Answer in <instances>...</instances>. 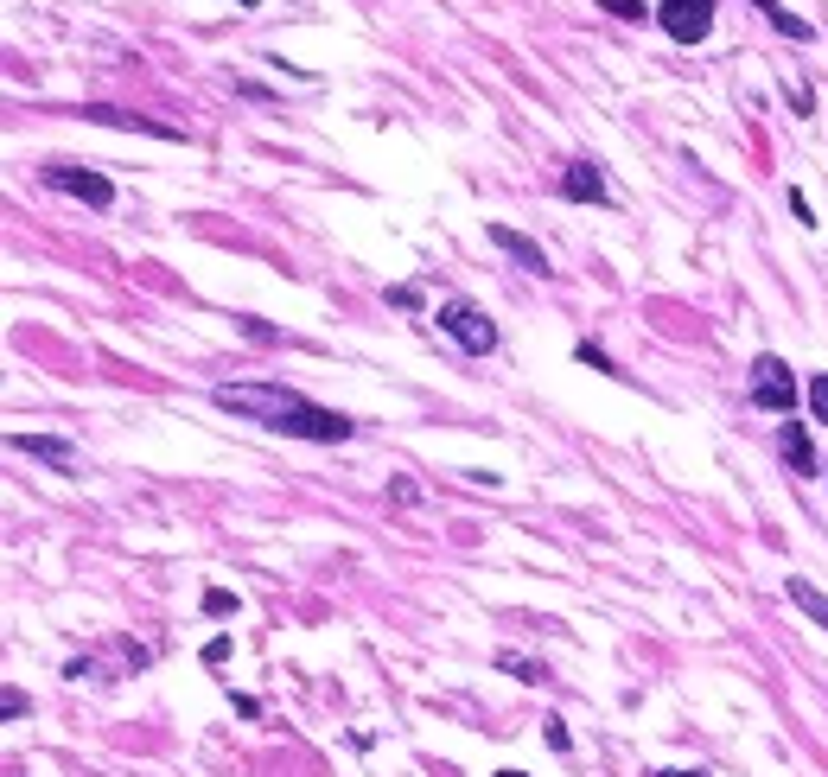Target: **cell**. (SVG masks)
<instances>
[{
    "instance_id": "6da1fadb",
    "label": "cell",
    "mask_w": 828,
    "mask_h": 777,
    "mask_svg": "<svg viewBox=\"0 0 828 777\" xmlns=\"http://www.w3.org/2000/svg\"><path fill=\"white\" fill-rule=\"evenodd\" d=\"M211 402H217L223 414H236V421H255V427H268V434L313 440V446H338V440L357 434L351 414L306 402V395L287 389V383H217Z\"/></svg>"
},
{
    "instance_id": "7a4b0ae2",
    "label": "cell",
    "mask_w": 828,
    "mask_h": 777,
    "mask_svg": "<svg viewBox=\"0 0 828 777\" xmlns=\"http://www.w3.org/2000/svg\"><path fill=\"white\" fill-rule=\"evenodd\" d=\"M434 325L459 344L465 357H491V351H497V325H491V313H485L478 300H465V293H453V300L434 306Z\"/></svg>"
},
{
    "instance_id": "3957f363",
    "label": "cell",
    "mask_w": 828,
    "mask_h": 777,
    "mask_svg": "<svg viewBox=\"0 0 828 777\" xmlns=\"http://www.w3.org/2000/svg\"><path fill=\"white\" fill-rule=\"evenodd\" d=\"M746 402L765 408V414H797V370L778 351H758L752 370H746Z\"/></svg>"
},
{
    "instance_id": "277c9868",
    "label": "cell",
    "mask_w": 828,
    "mask_h": 777,
    "mask_svg": "<svg viewBox=\"0 0 828 777\" xmlns=\"http://www.w3.org/2000/svg\"><path fill=\"white\" fill-rule=\"evenodd\" d=\"M39 179L51 185V192H64V198L90 204V211H109V204H115V185L102 179V172H90V166H71V160H51V166H39Z\"/></svg>"
},
{
    "instance_id": "5b68a950",
    "label": "cell",
    "mask_w": 828,
    "mask_h": 777,
    "mask_svg": "<svg viewBox=\"0 0 828 777\" xmlns=\"http://www.w3.org/2000/svg\"><path fill=\"white\" fill-rule=\"evenodd\" d=\"M714 13H720V0H657V26L676 45H701L714 32Z\"/></svg>"
},
{
    "instance_id": "8992f818",
    "label": "cell",
    "mask_w": 828,
    "mask_h": 777,
    "mask_svg": "<svg viewBox=\"0 0 828 777\" xmlns=\"http://www.w3.org/2000/svg\"><path fill=\"white\" fill-rule=\"evenodd\" d=\"M7 446H13V453H26V459H39V465H51L58 478H77L83 472V453L64 434H7Z\"/></svg>"
},
{
    "instance_id": "52a82bcc",
    "label": "cell",
    "mask_w": 828,
    "mask_h": 777,
    "mask_svg": "<svg viewBox=\"0 0 828 777\" xmlns=\"http://www.w3.org/2000/svg\"><path fill=\"white\" fill-rule=\"evenodd\" d=\"M83 122H102V128H134V134H153V141H185V128L172 122H153V115H134V109H109V102H90V109H77Z\"/></svg>"
},
{
    "instance_id": "ba28073f",
    "label": "cell",
    "mask_w": 828,
    "mask_h": 777,
    "mask_svg": "<svg viewBox=\"0 0 828 777\" xmlns=\"http://www.w3.org/2000/svg\"><path fill=\"white\" fill-rule=\"evenodd\" d=\"M491 249H504L510 262L523 268V274H542V281L555 274V262H548V249H542V243H529L523 230H510V223H491Z\"/></svg>"
},
{
    "instance_id": "9c48e42d",
    "label": "cell",
    "mask_w": 828,
    "mask_h": 777,
    "mask_svg": "<svg viewBox=\"0 0 828 777\" xmlns=\"http://www.w3.org/2000/svg\"><path fill=\"white\" fill-rule=\"evenodd\" d=\"M561 198H567V204H612L606 172H599L593 160H567V166H561Z\"/></svg>"
},
{
    "instance_id": "30bf717a",
    "label": "cell",
    "mask_w": 828,
    "mask_h": 777,
    "mask_svg": "<svg viewBox=\"0 0 828 777\" xmlns=\"http://www.w3.org/2000/svg\"><path fill=\"white\" fill-rule=\"evenodd\" d=\"M778 459H784L797 478H816V472H822V465H816V446H809V427H803V421H784V427H778Z\"/></svg>"
},
{
    "instance_id": "8fae6325",
    "label": "cell",
    "mask_w": 828,
    "mask_h": 777,
    "mask_svg": "<svg viewBox=\"0 0 828 777\" xmlns=\"http://www.w3.org/2000/svg\"><path fill=\"white\" fill-rule=\"evenodd\" d=\"M752 7L765 13V20H771V32H784V39H797V45H809V39H816V26H809L803 13H790L784 0H752Z\"/></svg>"
},
{
    "instance_id": "7c38bea8",
    "label": "cell",
    "mask_w": 828,
    "mask_h": 777,
    "mask_svg": "<svg viewBox=\"0 0 828 777\" xmlns=\"http://www.w3.org/2000/svg\"><path fill=\"white\" fill-rule=\"evenodd\" d=\"M784 593H790V606H797V612H809V618H816V625L828 631V593H822V586H809V580H797V574H790V580H784Z\"/></svg>"
},
{
    "instance_id": "4fadbf2b",
    "label": "cell",
    "mask_w": 828,
    "mask_h": 777,
    "mask_svg": "<svg viewBox=\"0 0 828 777\" xmlns=\"http://www.w3.org/2000/svg\"><path fill=\"white\" fill-rule=\"evenodd\" d=\"M574 357H580V364H586V370H599V376H612V383H625V376H631V370H618V364H612V357H606V351H599V344H593V338H580V344H574Z\"/></svg>"
},
{
    "instance_id": "5bb4252c",
    "label": "cell",
    "mask_w": 828,
    "mask_h": 777,
    "mask_svg": "<svg viewBox=\"0 0 828 777\" xmlns=\"http://www.w3.org/2000/svg\"><path fill=\"white\" fill-rule=\"evenodd\" d=\"M803 402H809V414H816V427H828V370H816L803 383Z\"/></svg>"
},
{
    "instance_id": "9a60e30c",
    "label": "cell",
    "mask_w": 828,
    "mask_h": 777,
    "mask_svg": "<svg viewBox=\"0 0 828 777\" xmlns=\"http://www.w3.org/2000/svg\"><path fill=\"white\" fill-rule=\"evenodd\" d=\"M593 7H606L612 20H657V7H644V0H593Z\"/></svg>"
},
{
    "instance_id": "2e32d148",
    "label": "cell",
    "mask_w": 828,
    "mask_h": 777,
    "mask_svg": "<svg viewBox=\"0 0 828 777\" xmlns=\"http://www.w3.org/2000/svg\"><path fill=\"white\" fill-rule=\"evenodd\" d=\"M497 669H510L516 682H542V663H529V656H516V650H504V656H497Z\"/></svg>"
},
{
    "instance_id": "e0dca14e",
    "label": "cell",
    "mask_w": 828,
    "mask_h": 777,
    "mask_svg": "<svg viewBox=\"0 0 828 777\" xmlns=\"http://www.w3.org/2000/svg\"><path fill=\"white\" fill-rule=\"evenodd\" d=\"M204 612H211V618H230V612H236V593H223V586H211V593H204Z\"/></svg>"
},
{
    "instance_id": "ac0fdd59",
    "label": "cell",
    "mask_w": 828,
    "mask_h": 777,
    "mask_svg": "<svg viewBox=\"0 0 828 777\" xmlns=\"http://www.w3.org/2000/svg\"><path fill=\"white\" fill-rule=\"evenodd\" d=\"M542 733H548V746H555V752L574 746V739H567V720H561V714H548V720H542Z\"/></svg>"
},
{
    "instance_id": "d6986e66",
    "label": "cell",
    "mask_w": 828,
    "mask_h": 777,
    "mask_svg": "<svg viewBox=\"0 0 828 777\" xmlns=\"http://www.w3.org/2000/svg\"><path fill=\"white\" fill-rule=\"evenodd\" d=\"M26 707H32V701L20 695V688H0V714H7V720H20V714H26Z\"/></svg>"
},
{
    "instance_id": "ffe728a7",
    "label": "cell",
    "mask_w": 828,
    "mask_h": 777,
    "mask_svg": "<svg viewBox=\"0 0 828 777\" xmlns=\"http://www.w3.org/2000/svg\"><path fill=\"white\" fill-rule=\"evenodd\" d=\"M389 306H408V313H414V306H421V287H414V281L408 287H389Z\"/></svg>"
},
{
    "instance_id": "44dd1931",
    "label": "cell",
    "mask_w": 828,
    "mask_h": 777,
    "mask_svg": "<svg viewBox=\"0 0 828 777\" xmlns=\"http://www.w3.org/2000/svg\"><path fill=\"white\" fill-rule=\"evenodd\" d=\"M236 325H243L255 344H274V338H281V332H274V325H262V319H236Z\"/></svg>"
},
{
    "instance_id": "7402d4cb",
    "label": "cell",
    "mask_w": 828,
    "mask_h": 777,
    "mask_svg": "<svg viewBox=\"0 0 828 777\" xmlns=\"http://www.w3.org/2000/svg\"><path fill=\"white\" fill-rule=\"evenodd\" d=\"M204 663H230V637H211V644H204Z\"/></svg>"
},
{
    "instance_id": "603a6c76",
    "label": "cell",
    "mask_w": 828,
    "mask_h": 777,
    "mask_svg": "<svg viewBox=\"0 0 828 777\" xmlns=\"http://www.w3.org/2000/svg\"><path fill=\"white\" fill-rule=\"evenodd\" d=\"M389 497H395V504H414L421 491H414V478H395V485H389Z\"/></svg>"
},
{
    "instance_id": "cb8c5ba5",
    "label": "cell",
    "mask_w": 828,
    "mask_h": 777,
    "mask_svg": "<svg viewBox=\"0 0 828 777\" xmlns=\"http://www.w3.org/2000/svg\"><path fill=\"white\" fill-rule=\"evenodd\" d=\"M650 777H707V771H701V765H695V771H688V765H663V771H650Z\"/></svg>"
},
{
    "instance_id": "d4e9b609",
    "label": "cell",
    "mask_w": 828,
    "mask_h": 777,
    "mask_svg": "<svg viewBox=\"0 0 828 777\" xmlns=\"http://www.w3.org/2000/svg\"><path fill=\"white\" fill-rule=\"evenodd\" d=\"M236 7H249V13H255V7H262V0H236Z\"/></svg>"
},
{
    "instance_id": "484cf974",
    "label": "cell",
    "mask_w": 828,
    "mask_h": 777,
    "mask_svg": "<svg viewBox=\"0 0 828 777\" xmlns=\"http://www.w3.org/2000/svg\"><path fill=\"white\" fill-rule=\"evenodd\" d=\"M497 777H529V771H497Z\"/></svg>"
}]
</instances>
